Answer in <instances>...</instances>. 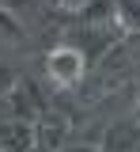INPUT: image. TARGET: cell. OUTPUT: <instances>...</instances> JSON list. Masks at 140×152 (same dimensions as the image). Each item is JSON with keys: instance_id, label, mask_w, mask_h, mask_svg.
Wrapping results in <instances>:
<instances>
[{"instance_id": "6da1fadb", "label": "cell", "mask_w": 140, "mask_h": 152, "mask_svg": "<svg viewBox=\"0 0 140 152\" xmlns=\"http://www.w3.org/2000/svg\"><path fill=\"white\" fill-rule=\"evenodd\" d=\"M45 69H49V76L57 80L61 88H68V84H76L83 76V57H80V50H72V46H57V50L49 53V61H45Z\"/></svg>"}]
</instances>
